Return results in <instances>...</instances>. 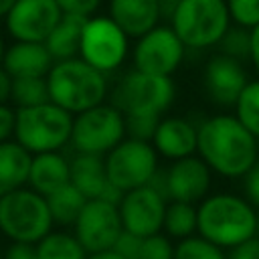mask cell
Segmentation results:
<instances>
[{
    "label": "cell",
    "mask_w": 259,
    "mask_h": 259,
    "mask_svg": "<svg viewBox=\"0 0 259 259\" xmlns=\"http://www.w3.org/2000/svg\"><path fill=\"white\" fill-rule=\"evenodd\" d=\"M196 231H198L196 204L170 200L166 206V217H164V235L170 239L182 241V239L196 235Z\"/></svg>",
    "instance_id": "484cf974"
},
{
    "label": "cell",
    "mask_w": 259,
    "mask_h": 259,
    "mask_svg": "<svg viewBox=\"0 0 259 259\" xmlns=\"http://www.w3.org/2000/svg\"><path fill=\"white\" fill-rule=\"evenodd\" d=\"M47 79L49 99L71 115H79L95 105L105 103L109 93L107 77L85 63L81 57L57 61Z\"/></svg>",
    "instance_id": "3957f363"
},
{
    "label": "cell",
    "mask_w": 259,
    "mask_h": 259,
    "mask_svg": "<svg viewBox=\"0 0 259 259\" xmlns=\"http://www.w3.org/2000/svg\"><path fill=\"white\" fill-rule=\"evenodd\" d=\"M130 53V36L105 14L85 20L79 57L103 75L117 71Z\"/></svg>",
    "instance_id": "30bf717a"
},
{
    "label": "cell",
    "mask_w": 259,
    "mask_h": 259,
    "mask_svg": "<svg viewBox=\"0 0 259 259\" xmlns=\"http://www.w3.org/2000/svg\"><path fill=\"white\" fill-rule=\"evenodd\" d=\"M53 65L55 59L51 57L45 42H10L0 67L10 79H28L47 77Z\"/></svg>",
    "instance_id": "ffe728a7"
},
{
    "label": "cell",
    "mask_w": 259,
    "mask_h": 259,
    "mask_svg": "<svg viewBox=\"0 0 259 259\" xmlns=\"http://www.w3.org/2000/svg\"><path fill=\"white\" fill-rule=\"evenodd\" d=\"M85 202H87V198L71 182L65 184L63 188H59L57 192H53L51 196H47V204H49V212L53 217V223L61 229L75 225Z\"/></svg>",
    "instance_id": "cb8c5ba5"
},
{
    "label": "cell",
    "mask_w": 259,
    "mask_h": 259,
    "mask_svg": "<svg viewBox=\"0 0 259 259\" xmlns=\"http://www.w3.org/2000/svg\"><path fill=\"white\" fill-rule=\"evenodd\" d=\"M210 182L212 172L196 154L176 160L170 164L168 170H164V190L168 202L176 200L198 204L208 196Z\"/></svg>",
    "instance_id": "9a60e30c"
},
{
    "label": "cell",
    "mask_w": 259,
    "mask_h": 259,
    "mask_svg": "<svg viewBox=\"0 0 259 259\" xmlns=\"http://www.w3.org/2000/svg\"><path fill=\"white\" fill-rule=\"evenodd\" d=\"M55 229L47 198L24 186L0 198V235L10 243L36 245Z\"/></svg>",
    "instance_id": "8992f818"
},
{
    "label": "cell",
    "mask_w": 259,
    "mask_h": 259,
    "mask_svg": "<svg viewBox=\"0 0 259 259\" xmlns=\"http://www.w3.org/2000/svg\"><path fill=\"white\" fill-rule=\"evenodd\" d=\"M176 97L172 77L146 75L136 69L125 73L113 87L109 103L125 117H162Z\"/></svg>",
    "instance_id": "52a82bcc"
},
{
    "label": "cell",
    "mask_w": 259,
    "mask_h": 259,
    "mask_svg": "<svg viewBox=\"0 0 259 259\" xmlns=\"http://www.w3.org/2000/svg\"><path fill=\"white\" fill-rule=\"evenodd\" d=\"M231 24L227 0H178L170 14L172 30L192 51L219 47Z\"/></svg>",
    "instance_id": "277c9868"
},
{
    "label": "cell",
    "mask_w": 259,
    "mask_h": 259,
    "mask_svg": "<svg viewBox=\"0 0 259 259\" xmlns=\"http://www.w3.org/2000/svg\"><path fill=\"white\" fill-rule=\"evenodd\" d=\"M249 61L259 75V26H255L251 30V57H249Z\"/></svg>",
    "instance_id": "ab89813d"
},
{
    "label": "cell",
    "mask_w": 259,
    "mask_h": 259,
    "mask_svg": "<svg viewBox=\"0 0 259 259\" xmlns=\"http://www.w3.org/2000/svg\"><path fill=\"white\" fill-rule=\"evenodd\" d=\"M0 259H2V251H0Z\"/></svg>",
    "instance_id": "f6af8a7d"
},
{
    "label": "cell",
    "mask_w": 259,
    "mask_h": 259,
    "mask_svg": "<svg viewBox=\"0 0 259 259\" xmlns=\"http://www.w3.org/2000/svg\"><path fill=\"white\" fill-rule=\"evenodd\" d=\"M107 16L130 36L140 38L162 20L160 0H109Z\"/></svg>",
    "instance_id": "d6986e66"
},
{
    "label": "cell",
    "mask_w": 259,
    "mask_h": 259,
    "mask_svg": "<svg viewBox=\"0 0 259 259\" xmlns=\"http://www.w3.org/2000/svg\"><path fill=\"white\" fill-rule=\"evenodd\" d=\"M219 49H221V55H227L235 61H241V63L249 61V57H251V30L231 24L227 34L221 38Z\"/></svg>",
    "instance_id": "f546056e"
},
{
    "label": "cell",
    "mask_w": 259,
    "mask_h": 259,
    "mask_svg": "<svg viewBox=\"0 0 259 259\" xmlns=\"http://www.w3.org/2000/svg\"><path fill=\"white\" fill-rule=\"evenodd\" d=\"M71 229L87 253L111 251L123 233L117 204L103 198L87 200Z\"/></svg>",
    "instance_id": "7c38bea8"
},
{
    "label": "cell",
    "mask_w": 259,
    "mask_h": 259,
    "mask_svg": "<svg viewBox=\"0 0 259 259\" xmlns=\"http://www.w3.org/2000/svg\"><path fill=\"white\" fill-rule=\"evenodd\" d=\"M166 206L168 200L152 186H142L125 192L117 204L123 231L140 239L162 233Z\"/></svg>",
    "instance_id": "5bb4252c"
},
{
    "label": "cell",
    "mask_w": 259,
    "mask_h": 259,
    "mask_svg": "<svg viewBox=\"0 0 259 259\" xmlns=\"http://www.w3.org/2000/svg\"><path fill=\"white\" fill-rule=\"evenodd\" d=\"M198 231L202 239L231 251L233 247L251 241L259 235L257 208L245 196L233 192H214L196 204Z\"/></svg>",
    "instance_id": "7a4b0ae2"
},
{
    "label": "cell",
    "mask_w": 259,
    "mask_h": 259,
    "mask_svg": "<svg viewBox=\"0 0 259 259\" xmlns=\"http://www.w3.org/2000/svg\"><path fill=\"white\" fill-rule=\"evenodd\" d=\"M174 259H227V251L202 239L200 235H192L188 239L176 241Z\"/></svg>",
    "instance_id": "f1b7e54d"
},
{
    "label": "cell",
    "mask_w": 259,
    "mask_h": 259,
    "mask_svg": "<svg viewBox=\"0 0 259 259\" xmlns=\"http://www.w3.org/2000/svg\"><path fill=\"white\" fill-rule=\"evenodd\" d=\"M71 182V160L61 152H47L32 156L28 188L38 192L40 196H51L59 188Z\"/></svg>",
    "instance_id": "44dd1931"
},
{
    "label": "cell",
    "mask_w": 259,
    "mask_h": 259,
    "mask_svg": "<svg viewBox=\"0 0 259 259\" xmlns=\"http://www.w3.org/2000/svg\"><path fill=\"white\" fill-rule=\"evenodd\" d=\"M158 152L152 142L125 138L105 156V172L119 192L148 186L158 174Z\"/></svg>",
    "instance_id": "9c48e42d"
},
{
    "label": "cell",
    "mask_w": 259,
    "mask_h": 259,
    "mask_svg": "<svg viewBox=\"0 0 259 259\" xmlns=\"http://www.w3.org/2000/svg\"><path fill=\"white\" fill-rule=\"evenodd\" d=\"M85 20L87 18L63 14V18L59 20V24L53 28V32L49 34V38L45 40V47L49 49V53L55 59V63L57 61H67V59L79 57L81 34H83Z\"/></svg>",
    "instance_id": "603a6c76"
},
{
    "label": "cell",
    "mask_w": 259,
    "mask_h": 259,
    "mask_svg": "<svg viewBox=\"0 0 259 259\" xmlns=\"http://www.w3.org/2000/svg\"><path fill=\"white\" fill-rule=\"evenodd\" d=\"M2 259H38L36 247L26 243H10L2 251Z\"/></svg>",
    "instance_id": "f35d334b"
},
{
    "label": "cell",
    "mask_w": 259,
    "mask_h": 259,
    "mask_svg": "<svg viewBox=\"0 0 259 259\" xmlns=\"http://www.w3.org/2000/svg\"><path fill=\"white\" fill-rule=\"evenodd\" d=\"M51 101L49 99V87L45 77H28V79H12L10 89V103L14 109L20 107H34Z\"/></svg>",
    "instance_id": "4316f807"
},
{
    "label": "cell",
    "mask_w": 259,
    "mask_h": 259,
    "mask_svg": "<svg viewBox=\"0 0 259 259\" xmlns=\"http://www.w3.org/2000/svg\"><path fill=\"white\" fill-rule=\"evenodd\" d=\"M160 119L158 117H125V134L127 138H134V140L152 142Z\"/></svg>",
    "instance_id": "d6a6232c"
},
{
    "label": "cell",
    "mask_w": 259,
    "mask_h": 259,
    "mask_svg": "<svg viewBox=\"0 0 259 259\" xmlns=\"http://www.w3.org/2000/svg\"><path fill=\"white\" fill-rule=\"evenodd\" d=\"M14 2H16V0H0V20H4V18L8 16V12H10V8L14 6Z\"/></svg>",
    "instance_id": "7bdbcfd3"
},
{
    "label": "cell",
    "mask_w": 259,
    "mask_h": 259,
    "mask_svg": "<svg viewBox=\"0 0 259 259\" xmlns=\"http://www.w3.org/2000/svg\"><path fill=\"white\" fill-rule=\"evenodd\" d=\"M142 241H144V239H140V237L130 235V233H125V231H123V233H121V237L117 239V243H115L113 251H115V253H119L123 259H140Z\"/></svg>",
    "instance_id": "e575fe53"
},
{
    "label": "cell",
    "mask_w": 259,
    "mask_h": 259,
    "mask_svg": "<svg viewBox=\"0 0 259 259\" xmlns=\"http://www.w3.org/2000/svg\"><path fill=\"white\" fill-rule=\"evenodd\" d=\"M125 138V115L111 103H101L79 115H73L69 146L77 154L105 158Z\"/></svg>",
    "instance_id": "ba28073f"
},
{
    "label": "cell",
    "mask_w": 259,
    "mask_h": 259,
    "mask_svg": "<svg viewBox=\"0 0 259 259\" xmlns=\"http://www.w3.org/2000/svg\"><path fill=\"white\" fill-rule=\"evenodd\" d=\"M186 47L170 24H158L144 36L136 38L132 65L136 71L156 77H172L182 65Z\"/></svg>",
    "instance_id": "8fae6325"
},
{
    "label": "cell",
    "mask_w": 259,
    "mask_h": 259,
    "mask_svg": "<svg viewBox=\"0 0 259 259\" xmlns=\"http://www.w3.org/2000/svg\"><path fill=\"white\" fill-rule=\"evenodd\" d=\"M16 109L10 103H0V144L14 138Z\"/></svg>",
    "instance_id": "8d00e7d4"
},
{
    "label": "cell",
    "mask_w": 259,
    "mask_h": 259,
    "mask_svg": "<svg viewBox=\"0 0 259 259\" xmlns=\"http://www.w3.org/2000/svg\"><path fill=\"white\" fill-rule=\"evenodd\" d=\"M71 184L87 198H103L119 204L123 192L111 186L105 172V158L93 154H75L71 158Z\"/></svg>",
    "instance_id": "e0dca14e"
},
{
    "label": "cell",
    "mask_w": 259,
    "mask_h": 259,
    "mask_svg": "<svg viewBox=\"0 0 259 259\" xmlns=\"http://www.w3.org/2000/svg\"><path fill=\"white\" fill-rule=\"evenodd\" d=\"M63 18L57 0H16L4 18L12 42H45Z\"/></svg>",
    "instance_id": "4fadbf2b"
},
{
    "label": "cell",
    "mask_w": 259,
    "mask_h": 259,
    "mask_svg": "<svg viewBox=\"0 0 259 259\" xmlns=\"http://www.w3.org/2000/svg\"><path fill=\"white\" fill-rule=\"evenodd\" d=\"M249 83L247 69L241 61L227 55H212L202 71V87L210 101L221 107H235L241 91Z\"/></svg>",
    "instance_id": "2e32d148"
},
{
    "label": "cell",
    "mask_w": 259,
    "mask_h": 259,
    "mask_svg": "<svg viewBox=\"0 0 259 259\" xmlns=\"http://www.w3.org/2000/svg\"><path fill=\"white\" fill-rule=\"evenodd\" d=\"M257 239H259V235H257Z\"/></svg>",
    "instance_id": "bcb514c9"
},
{
    "label": "cell",
    "mask_w": 259,
    "mask_h": 259,
    "mask_svg": "<svg viewBox=\"0 0 259 259\" xmlns=\"http://www.w3.org/2000/svg\"><path fill=\"white\" fill-rule=\"evenodd\" d=\"M227 8L235 26L247 30L259 26V0H227Z\"/></svg>",
    "instance_id": "4dcf8cb0"
},
{
    "label": "cell",
    "mask_w": 259,
    "mask_h": 259,
    "mask_svg": "<svg viewBox=\"0 0 259 259\" xmlns=\"http://www.w3.org/2000/svg\"><path fill=\"white\" fill-rule=\"evenodd\" d=\"M152 146L158 156L172 162L194 156L198 146V125L180 115L162 117L154 132Z\"/></svg>",
    "instance_id": "ac0fdd59"
},
{
    "label": "cell",
    "mask_w": 259,
    "mask_h": 259,
    "mask_svg": "<svg viewBox=\"0 0 259 259\" xmlns=\"http://www.w3.org/2000/svg\"><path fill=\"white\" fill-rule=\"evenodd\" d=\"M140 259H174V243L164 233L146 237L142 241Z\"/></svg>",
    "instance_id": "1f68e13d"
},
{
    "label": "cell",
    "mask_w": 259,
    "mask_h": 259,
    "mask_svg": "<svg viewBox=\"0 0 259 259\" xmlns=\"http://www.w3.org/2000/svg\"><path fill=\"white\" fill-rule=\"evenodd\" d=\"M103 0H57L59 8L67 16H79V18H91L99 10Z\"/></svg>",
    "instance_id": "836d02e7"
},
{
    "label": "cell",
    "mask_w": 259,
    "mask_h": 259,
    "mask_svg": "<svg viewBox=\"0 0 259 259\" xmlns=\"http://www.w3.org/2000/svg\"><path fill=\"white\" fill-rule=\"evenodd\" d=\"M243 196L259 210V162L243 176Z\"/></svg>",
    "instance_id": "d590c367"
},
{
    "label": "cell",
    "mask_w": 259,
    "mask_h": 259,
    "mask_svg": "<svg viewBox=\"0 0 259 259\" xmlns=\"http://www.w3.org/2000/svg\"><path fill=\"white\" fill-rule=\"evenodd\" d=\"M30 164L32 154L24 150L16 140L0 144V198L28 184Z\"/></svg>",
    "instance_id": "7402d4cb"
},
{
    "label": "cell",
    "mask_w": 259,
    "mask_h": 259,
    "mask_svg": "<svg viewBox=\"0 0 259 259\" xmlns=\"http://www.w3.org/2000/svg\"><path fill=\"white\" fill-rule=\"evenodd\" d=\"M235 117L259 140V79H253L241 91L235 103Z\"/></svg>",
    "instance_id": "83f0119b"
},
{
    "label": "cell",
    "mask_w": 259,
    "mask_h": 259,
    "mask_svg": "<svg viewBox=\"0 0 259 259\" xmlns=\"http://www.w3.org/2000/svg\"><path fill=\"white\" fill-rule=\"evenodd\" d=\"M10 89H12V79L0 67V103H8L10 101Z\"/></svg>",
    "instance_id": "60d3db41"
},
{
    "label": "cell",
    "mask_w": 259,
    "mask_h": 259,
    "mask_svg": "<svg viewBox=\"0 0 259 259\" xmlns=\"http://www.w3.org/2000/svg\"><path fill=\"white\" fill-rule=\"evenodd\" d=\"M227 259H259V239L245 241L231 251H227Z\"/></svg>",
    "instance_id": "74e56055"
},
{
    "label": "cell",
    "mask_w": 259,
    "mask_h": 259,
    "mask_svg": "<svg viewBox=\"0 0 259 259\" xmlns=\"http://www.w3.org/2000/svg\"><path fill=\"white\" fill-rule=\"evenodd\" d=\"M198 158L223 178H243L259 162V140L235 117L217 113L198 123Z\"/></svg>",
    "instance_id": "6da1fadb"
},
{
    "label": "cell",
    "mask_w": 259,
    "mask_h": 259,
    "mask_svg": "<svg viewBox=\"0 0 259 259\" xmlns=\"http://www.w3.org/2000/svg\"><path fill=\"white\" fill-rule=\"evenodd\" d=\"M73 115L53 101L34 107L16 109L14 138L32 156L47 152H61L71 144Z\"/></svg>",
    "instance_id": "5b68a950"
},
{
    "label": "cell",
    "mask_w": 259,
    "mask_h": 259,
    "mask_svg": "<svg viewBox=\"0 0 259 259\" xmlns=\"http://www.w3.org/2000/svg\"><path fill=\"white\" fill-rule=\"evenodd\" d=\"M87 259H123V257L111 249V251H101V253H89Z\"/></svg>",
    "instance_id": "b9f144b4"
},
{
    "label": "cell",
    "mask_w": 259,
    "mask_h": 259,
    "mask_svg": "<svg viewBox=\"0 0 259 259\" xmlns=\"http://www.w3.org/2000/svg\"><path fill=\"white\" fill-rule=\"evenodd\" d=\"M34 247L38 259H87L89 255L73 231L67 229H53Z\"/></svg>",
    "instance_id": "d4e9b609"
},
{
    "label": "cell",
    "mask_w": 259,
    "mask_h": 259,
    "mask_svg": "<svg viewBox=\"0 0 259 259\" xmlns=\"http://www.w3.org/2000/svg\"><path fill=\"white\" fill-rule=\"evenodd\" d=\"M4 53H6V42H4V36L0 34V65H2V59H4Z\"/></svg>",
    "instance_id": "ee69618b"
}]
</instances>
